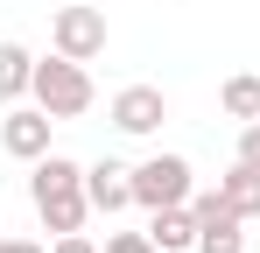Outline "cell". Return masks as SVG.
<instances>
[{
	"label": "cell",
	"mask_w": 260,
	"mask_h": 253,
	"mask_svg": "<svg viewBox=\"0 0 260 253\" xmlns=\"http://www.w3.org/2000/svg\"><path fill=\"white\" fill-rule=\"evenodd\" d=\"M28 204H36V218H43L49 232H85V218H91L85 162H71V155L49 148L43 162H36V176H28Z\"/></svg>",
	"instance_id": "1"
},
{
	"label": "cell",
	"mask_w": 260,
	"mask_h": 253,
	"mask_svg": "<svg viewBox=\"0 0 260 253\" xmlns=\"http://www.w3.org/2000/svg\"><path fill=\"white\" fill-rule=\"evenodd\" d=\"M28 99L43 106L49 120H78V113H91V99H99V91H91V71L78 64V56H56V49H49L43 64H36Z\"/></svg>",
	"instance_id": "2"
},
{
	"label": "cell",
	"mask_w": 260,
	"mask_h": 253,
	"mask_svg": "<svg viewBox=\"0 0 260 253\" xmlns=\"http://www.w3.org/2000/svg\"><path fill=\"white\" fill-rule=\"evenodd\" d=\"M197 183H190V162L183 155H148L134 162V204L141 211H162V204H190Z\"/></svg>",
	"instance_id": "3"
},
{
	"label": "cell",
	"mask_w": 260,
	"mask_h": 253,
	"mask_svg": "<svg viewBox=\"0 0 260 253\" xmlns=\"http://www.w3.org/2000/svg\"><path fill=\"white\" fill-rule=\"evenodd\" d=\"M49 49L56 56H78V64L106 56V14L99 7H56L49 14Z\"/></svg>",
	"instance_id": "4"
},
{
	"label": "cell",
	"mask_w": 260,
	"mask_h": 253,
	"mask_svg": "<svg viewBox=\"0 0 260 253\" xmlns=\"http://www.w3.org/2000/svg\"><path fill=\"white\" fill-rule=\"evenodd\" d=\"M190 211H197V253H246V218L225 204L218 190H197Z\"/></svg>",
	"instance_id": "5"
},
{
	"label": "cell",
	"mask_w": 260,
	"mask_h": 253,
	"mask_svg": "<svg viewBox=\"0 0 260 253\" xmlns=\"http://www.w3.org/2000/svg\"><path fill=\"white\" fill-rule=\"evenodd\" d=\"M49 113L43 106H7V120H0V148L14 155V162H43L49 155Z\"/></svg>",
	"instance_id": "6"
},
{
	"label": "cell",
	"mask_w": 260,
	"mask_h": 253,
	"mask_svg": "<svg viewBox=\"0 0 260 253\" xmlns=\"http://www.w3.org/2000/svg\"><path fill=\"white\" fill-rule=\"evenodd\" d=\"M162 120H169V99H162L155 84H127V91H113V126H120V134L148 141Z\"/></svg>",
	"instance_id": "7"
},
{
	"label": "cell",
	"mask_w": 260,
	"mask_h": 253,
	"mask_svg": "<svg viewBox=\"0 0 260 253\" xmlns=\"http://www.w3.org/2000/svg\"><path fill=\"white\" fill-rule=\"evenodd\" d=\"M85 197H91V211H106V218H113V211H127V204H134V169L113 162V155H106V162H91V169H85Z\"/></svg>",
	"instance_id": "8"
},
{
	"label": "cell",
	"mask_w": 260,
	"mask_h": 253,
	"mask_svg": "<svg viewBox=\"0 0 260 253\" xmlns=\"http://www.w3.org/2000/svg\"><path fill=\"white\" fill-rule=\"evenodd\" d=\"M148 239H155L162 253H197V211H190V204L148 211Z\"/></svg>",
	"instance_id": "9"
},
{
	"label": "cell",
	"mask_w": 260,
	"mask_h": 253,
	"mask_svg": "<svg viewBox=\"0 0 260 253\" xmlns=\"http://www.w3.org/2000/svg\"><path fill=\"white\" fill-rule=\"evenodd\" d=\"M218 197L239 211L246 225H260V169H253V162H232L225 176H218Z\"/></svg>",
	"instance_id": "10"
},
{
	"label": "cell",
	"mask_w": 260,
	"mask_h": 253,
	"mask_svg": "<svg viewBox=\"0 0 260 253\" xmlns=\"http://www.w3.org/2000/svg\"><path fill=\"white\" fill-rule=\"evenodd\" d=\"M28 84H36V56H28L21 42H0V99H7V106H21V99H28Z\"/></svg>",
	"instance_id": "11"
},
{
	"label": "cell",
	"mask_w": 260,
	"mask_h": 253,
	"mask_svg": "<svg viewBox=\"0 0 260 253\" xmlns=\"http://www.w3.org/2000/svg\"><path fill=\"white\" fill-rule=\"evenodd\" d=\"M218 106H225V120H239V126L260 120V78L253 71H232V78L218 84Z\"/></svg>",
	"instance_id": "12"
},
{
	"label": "cell",
	"mask_w": 260,
	"mask_h": 253,
	"mask_svg": "<svg viewBox=\"0 0 260 253\" xmlns=\"http://www.w3.org/2000/svg\"><path fill=\"white\" fill-rule=\"evenodd\" d=\"M99 253H162V246H155L148 232H113V239H106Z\"/></svg>",
	"instance_id": "13"
},
{
	"label": "cell",
	"mask_w": 260,
	"mask_h": 253,
	"mask_svg": "<svg viewBox=\"0 0 260 253\" xmlns=\"http://www.w3.org/2000/svg\"><path fill=\"white\" fill-rule=\"evenodd\" d=\"M239 162H253V169H260V120L239 126Z\"/></svg>",
	"instance_id": "14"
},
{
	"label": "cell",
	"mask_w": 260,
	"mask_h": 253,
	"mask_svg": "<svg viewBox=\"0 0 260 253\" xmlns=\"http://www.w3.org/2000/svg\"><path fill=\"white\" fill-rule=\"evenodd\" d=\"M49 253H99V246H91L85 232H56V246H49Z\"/></svg>",
	"instance_id": "15"
},
{
	"label": "cell",
	"mask_w": 260,
	"mask_h": 253,
	"mask_svg": "<svg viewBox=\"0 0 260 253\" xmlns=\"http://www.w3.org/2000/svg\"><path fill=\"white\" fill-rule=\"evenodd\" d=\"M0 253H49V246H36V239H0Z\"/></svg>",
	"instance_id": "16"
}]
</instances>
